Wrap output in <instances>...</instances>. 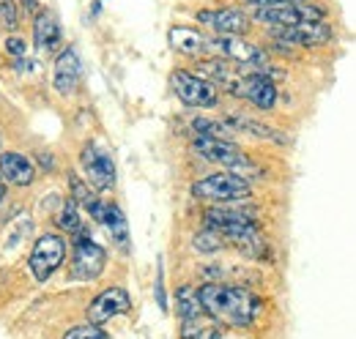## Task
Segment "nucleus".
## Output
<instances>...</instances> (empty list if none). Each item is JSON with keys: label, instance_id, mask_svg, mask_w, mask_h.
<instances>
[{"label": "nucleus", "instance_id": "f257e3e1", "mask_svg": "<svg viewBox=\"0 0 356 339\" xmlns=\"http://www.w3.org/2000/svg\"><path fill=\"white\" fill-rule=\"evenodd\" d=\"M197 298L203 304V312L214 317L222 326H236L244 329L258 317L261 301L252 290L241 285H222V282H206L200 285Z\"/></svg>", "mask_w": 356, "mask_h": 339}, {"label": "nucleus", "instance_id": "f03ea898", "mask_svg": "<svg viewBox=\"0 0 356 339\" xmlns=\"http://www.w3.org/2000/svg\"><path fill=\"white\" fill-rule=\"evenodd\" d=\"M203 219H206V227L222 233L225 238H227L236 249H241L247 257H252V260H264V257L268 254L266 238L261 235L258 222H250L252 216H250L247 211L222 208V206H220V208H209Z\"/></svg>", "mask_w": 356, "mask_h": 339}, {"label": "nucleus", "instance_id": "7ed1b4c3", "mask_svg": "<svg viewBox=\"0 0 356 339\" xmlns=\"http://www.w3.org/2000/svg\"><path fill=\"white\" fill-rule=\"evenodd\" d=\"M192 195L197 200H203V203L230 206V203L250 200L252 197V186L238 172H217V175H206L197 183H192Z\"/></svg>", "mask_w": 356, "mask_h": 339}, {"label": "nucleus", "instance_id": "20e7f679", "mask_svg": "<svg viewBox=\"0 0 356 339\" xmlns=\"http://www.w3.org/2000/svg\"><path fill=\"white\" fill-rule=\"evenodd\" d=\"M268 39L280 47L288 49H315V47H326L334 39V28L326 19H310V22H299L291 28H268Z\"/></svg>", "mask_w": 356, "mask_h": 339}, {"label": "nucleus", "instance_id": "39448f33", "mask_svg": "<svg viewBox=\"0 0 356 339\" xmlns=\"http://www.w3.org/2000/svg\"><path fill=\"white\" fill-rule=\"evenodd\" d=\"M192 151H195L200 159L214 162V165L225 167L227 172H238V175H244V172H252V170H255V162H252L241 148H236L230 140L197 137V140L192 142Z\"/></svg>", "mask_w": 356, "mask_h": 339}, {"label": "nucleus", "instance_id": "423d86ee", "mask_svg": "<svg viewBox=\"0 0 356 339\" xmlns=\"http://www.w3.org/2000/svg\"><path fill=\"white\" fill-rule=\"evenodd\" d=\"M170 88L184 107H217V101H220L217 85L200 74L184 72V69L170 74Z\"/></svg>", "mask_w": 356, "mask_h": 339}, {"label": "nucleus", "instance_id": "0eeeda50", "mask_svg": "<svg viewBox=\"0 0 356 339\" xmlns=\"http://www.w3.org/2000/svg\"><path fill=\"white\" fill-rule=\"evenodd\" d=\"M252 22H261L266 28H291L299 22H310V19H323V6L318 3H288V6H264L255 8Z\"/></svg>", "mask_w": 356, "mask_h": 339}, {"label": "nucleus", "instance_id": "6e6552de", "mask_svg": "<svg viewBox=\"0 0 356 339\" xmlns=\"http://www.w3.org/2000/svg\"><path fill=\"white\" fill-rule=\"evenodd\" d=\"M63 260H66V241H63V235H58V233H44V235L36 241L28 265H31V274L36 276V282H47V279L60 268Z\"/></svg>", "mask_w": 356, "mask_h": 339}, {"label": "nucleus", "instance_id": "1a4fd4ad", "mask_svg": "<svg viewBox=\"0 0 356 339\" xmlns=\"http://www.w3.org/2000/svg\"><path fill=\"white\" fill-rule=\"evenodd\" d=\"M80 165H83V172H86L88 183L96 192H107V189L115 186V178H118L115 162H113V156H110L104 148H99L96 142H86V145H83Z\"/></svg>", "mask_w": 356, "mask_h": 339}, {"label": "nucleus", "instance_id": "9d476101", "mask_svg": "<svg viewBox=\"0 0 356 339\" xmlns=\"http://www.w3.org/2000/svg\"><path fill=\"white\" fill-rule=\"evenodd\" d=\"M107 265V252L90 241L88 233H77V241H74V257H72V279H80V282H93L102 276Z\"/></svg>", "mask_w": 356, "mask_h": 339}, {"label": "nucleus", "instance_id": "9b49d317", "mask_svg": "<svg viewBox=\"0 0 356 339\" xmlns=\"http://www.w3.org/2000/svg\"><path fill=\"white\" fill-rule=\"evenodd\" d=\"M236 96L250 101L252 107L268 113V110L277 107V83L271 77H266V74H261V72H244Z\"/></svg>", "mask_w": 356, "mask_h": 339}, {"label": "nucleus", "instance_id": "f8f14e48", "mask_svg": "<svg viewBox=\"0 0 356 339\" xmlns=\"http://www.w3.org/2000/svg\"><path fill=\"white\" fill-rule=\"evenodd\" d=\"M197 22L209 25L217 36H244L252 25V17H247L241 8H206L197 11Z\"/></svg>", "mask_w": 356, "mask_h": 339}, {"label": "nucleus", "instance_id": "ddd939ff", "mask_svg": "<svg viewBox=\"0 0 356 339\" xmlns=\"http://www.w3.org/2000/svg\"><path fill=\"white\" fill-rule=\"evenodd\" d=\"M132 309L129 293L124 288H107L90 301L88 306V323L93 326H104L107 320H113L115 315H124Z\"/></svg>", "mask_w": 356, "mask_h": 339}, {"label": "nucleus", "instance_id": "4468645a", "mask_svg": "<svg viewBox=\"0 0 356 339\" xmlns=\"http://www.w3.org/2000/svg\"><path fill=\"white\" fill-rule=\"evenodd\" d=\"M80 74H83V63L74 47H63L60 55L55 58V69H52V85L60 96H72L80 85Z\"/></svg>", "mask_w": 356, "mask_h": 339}, {"label": "nucleus", "instance_id": "2eb2a0df", "mask_svg": "<svg viewBox=\"0 0 356 339\" xmlns=\"http://www.w3.org/2000/svg\"><path fill=\"white\" fill-rule=\"evenodd\" d=\"M0 178H6L14 186H31L36 178V167L25 154L6 151V154H0Z\"/></svg>", "mask_w": 356, "mask_h": 339}, {"label": "nucleus", "instance_id": "dca6fc26", "mask_svg": "<svg viewBox=\"0 0 356 339\" xmlns=\"http://www.w3.org/2000/svg\"><path fill=\"white\" fill-rule=\"evenodd\" d=\"M33 42L42 52H55L60 47V25L49 8L39 11L33 19Z\"/></svg>", "mask_w": 356, "mask_h": 339}, {"label": "nucleus", "instance_id": "f3484780", "mask_svg": "<svg viewBox=\"0 0 356 339\" xmlns=\"http://www.w3.org/2000/svg\"><path fill=\"white\" fill-rule=\"evenodd\" d=\"M168 42L181 55H200L203 49H209V39L197 28H189V25H173L168 31Z\"/></svg>", "mask_w": 356, "mask_h": 339}, {"label": "nucleus", "instance_id": "a211bd4d", "mask_svg": "<svg viewBox=\"0 0 356 339\" xmlns=\"http://www.w3.org/2000/svg\"><path fill=\"white\" fill-rule=\"evenodd\" d=\"M233 131H244V134H252V137H261V140H268V142H285V137L277 131V129L266 126V124H261V121H255V118H247V115H230V118H225Z\"/></svg>", "mask_w": 356, "mask_h": 339}, {"label": "nucleus", "instance_id": "6ab92c4d", "mask_svg": "<svg viewBox=\"0 0 356 339\" xmlns=\"http://www.w3.org/2000/svg\"><path fill=\"white\" fill-rule=\"evenodd\" d=\"M102 224H104V227H107V233L113 235L115 247H121V249L127 252V249H129V224H127L124 211H121L118 206L107 203V213H104V222H102Z\"/></svg>", "mask_w": 356, "mask_h": 339}, {"label": "nucleus", "instance_id": "aec40b11", "mask_svg": "<svg viewBox=\"0 0 356 339\" xmlns=\"http://www.w3.org/2000/svg\"><path fill=\"white\" fill-rule=\"evenodd\" d=\"M176 306H178V317H181V320H192V317L206 315V312H203V304H200V298H197V290H192V288H186V285L176 290Z\"/></svg>", "mask_w": 356, "mask_h": 339}, {"label": "nucleus", "instance_id": "412c9836", "mask_svg": "<svg viewBox=\"0 0 356 339\" xmlns=\"http://www.w3.org/2000/svg\"><path fill=\"white\" fill-rule=\"evenodd\" d=\"M55 222H58V227L66 230V233H83V230H86V227H83V219H80V203H77L74 197H72V200H63V206L55 213Z\"/></svg>", "mask_w": 356, "mask_h": 339}, {"label": "nucleus", "instance_id": "4be33fe9", "mask_svg": "<svg viewBox=\"0 0 356 339\" xmlns=\"http://www.w3.org/2000/svg\"><path fill=\"white\" fill-rule=\"evenodd\" d=\"M192 129L197 131V137H217V140H230L233 126L227 121H211V118H195Z\"/></svg>", "mask_w": 356, "mask_h": 339}, {"label": "nucleus", "instance_id": "5701e85b", "mask_svg": "<svg viewBox=\"0 0 356 339\" xmlns=\"http://www.w3.org/2000/svg\"><path fill=\"white\" fill-rule=\"evenodd\" d=\"M192 247L197 249V252H220L227 247V238H225L222 233H217V230H211V227H206V230H200L197 235H195V241H192Z\"/></svg>", "mask_w": 356, "mask_h": 339}, {"label": "nucleus", "instance_id": "b1692460", "mask_svg": "<svg viewBox=\"0 0 356 339\" xmlns=\"http://www.w3.org/2000/svg\"><path fill=\"white\" fill-rule=\"evenodd\" d=\"M69 186H72V195H74V200H77L80 206H86V208L90 211V206L99 200V197L93 195V189H90L88 183H83V181H80L74 172H72V178H69Z\"/></svg>", "mask_w": 356, "mask_h": 339}, {"label": "nucleus", "instance_id": "393cba45", "mask_svg": "<svg viewBox=\"0 0 356 339\" xmlns=\"http://www.w3.org/2000/svg\"><path fill=\"white\" fill-rule=\"evenodd\" d=\"M63 339H107V334L102 331V326L88 323V326H74V329H69V331L63 334Z\"/></svg>", "mask_w": 356, "mask_h": 339}, {"label": "nucleus", "instance_id": "a878e982", "mask_svg": "<svg viewBox=\"0 0 356 339\" xmlns=\"http://www.w3.org/2000/svg\"><path fill=\"white\" fill-rule=\"evenodd\" d=\"M0 22L6 28H17L19 25V14H17L14 0H0Z\"/></svg>", "mask_w": 356, "mask_h": 339}, {"label": "nucleus", "instance_id": "bb28decb", "mask_svg": "<svg viewBox=\"0 0 356 339\" xmlns=\"http://www.w3.org/2000/svg\"><path fill=\"white\" fill-rule=\"evenodd\" d=\"M6 52H8L11 58L22 60V58H25V52H28V44H25V39H19V36H11V39L6 42Z\"/></svg>", "mask_w": 356, "mask_h": 339}, {"label": "nucleus", "instance_id": "cd10ccee", "mask_svg": "<svg viewBox=\"0 0 356 339\" xmlns=\"http://www.w3.org/2000/svg\"><path fill=\"white\" fill-rule=\"evenodd\" d=\"M156 304H159V309H162V312L168 309V298H165V274H162V265L156 268Z\"/></svg>", "mask_w": 356, "mask_h": 339}, {"label": "nucleus", "instance_id": "c85d7f7f", "mask_svg": "<svg viewBox=\"0 0 356 339\" xmlns=\"http://www.w3.org/2000/svg\"><path fill=\"white\" fill-rule=\"evenodd\" d=\"M252 8H264V6H288V3H312V0H244Z\"/></svg>", "mask_w": 356, "mask_h": 339}, {"label": "nucleus", "instance_id": "c756f323", "mask_svg": "<svg viewBox=\"0 0 356 339\" xmlns=\"http://www.w3.org/2000/svg\"><path fill=\"white\" fill-rule=\"evenodd\" d=\"M25 6H28V8H36V0H25Z\"/></svg>", "mask_w": 356, "mask_h": 339}, {"label": "nucleus", "instance_id": "7c9ffc66", "mask_svg": "<svg viewBox=\"0 0 356 339\" xmlns=\"http://www.w3.org/2000/svg\"><path fill=\"white\" fill-rule=\"evenodd\" d=\"M3 197H6V186L0 183V203H3Z\"/></svg>", "mask_w": 356, "mask_h": 339}]
</instances>
